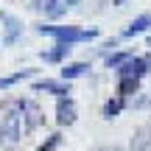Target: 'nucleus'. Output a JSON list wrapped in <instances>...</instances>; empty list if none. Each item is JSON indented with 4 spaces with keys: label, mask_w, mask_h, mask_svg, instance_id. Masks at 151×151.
Instances as JSON below:
<instances>
[{
    "label": "nucleus",
    "mask_w": 151,
    "mask_h": 151,
    "mask_svg": "<svg viewBox=\"0 0 151 151\" xmlns=\"http://www.w3.org/2000/svg\"><path fill=\"white\" fill-rule=\"evenodd\" d=\"M42 123V109L34 101H9L0 109V148H11L22 134L34 132Z\"/></svg>",
    "instance_id": "nucleus-1"
},
{
    "label": "nucleus",
    "mask_w": 151,
    "mask_h": 151,
    "mask_svg": "<svg viewBox=\"0 0 151 151\" xmlns=\"http://www.w3.org/2000/svg\"><path fill=\"white\" fill-rule=\"evenodd\" d=\"M39 34L45 37H53L56 42H65V45H78V42H90V39L98 37L95 28H76V25H37Z\"/></svg>",
    "instance_id": "nucleus-2"
},
{
    "label": "nucleus",
    "mask_w": 151,
    "mask_h": 151,
    "mask_svg": "<svg viewBox=\"0 0 151 151\" xmlns=\"http://www.w3.org/2000/svg\"><path fill=\"white\" fill-rule=\"evenodd\" d=\"M148 70H151V62L146 56H132L126 65L118 67V78H143Z\"/></svg>",
    "instance_id": "nucleus-3"
},
{
    "label": "nucleus",
    "mask_w": 151,
    "mask_h": 151,
    "mask_svg": "<svg viewBox=\"0 0 151 151\" xmlns=\"http://www.w3.org/2000/svg\"><path fill=\"white\" fill-rule=\"evenodd\" d=\"M34 90L37 92H50V95H59V98H67L73 92L70 81H65V78H42V81L34 84Z\"/></svg>",
    "instance_id": "nucleus-4"
},
{
    "label": "nucleus",
    "mask_w": 151,
    "mask_h": 151,
    "mask_svg": "<svg viewBox=\"0 0 151 151\" xmlns=\"http://www.w3.org/2000/svg\"><path fill=\"white\" fill-rule=\"evenodd\" d=\"M56 123L59 126H73L76 123V101L70 95L56 101Z\"/></svg>",
    "instance_id": "nucleus-5"
},
{
    "label": "nucleus",
    "mask_w": 151,
    "mask_h": 151,
    "mask_svg": "<svg viewBox=\"0 0 151 151\" xmlns=\"http://www.w3.org/2000/svg\"><path fill=\"white\" fill-rule=\"evenodd\" d=\"M0 22H3V28H6L3 42H6V45H14V42H17V37L22 34V22L17 20L14 14H9V11H0Z\"/></svg>",
    "instance_id": "nucleus-6"
},
{
    "label": "nucleus",
    "mask_w": 151,
    "mask_h": 151,
    "mask_svg": "<svg viewBox=\"0 0 151 151\" xmlns=\"http://www.w3.org/2000/svg\"><path fill=\"white\" fill-rule=\"evenodd\" d=\"M31 9L34 11H42L45 17H62L67 11V6L62 3V0H34Z\"/></svg>",
    "instance_id": "nucleus-7"
},
{
    "label": "nucleus",
    "mask_w": 151,
    "mask_h": 151,
    "mask_svg": "<svg viewBox=\"0 0 151 151\" xmlns=\"http://www.w3.org/2000/svg\"><path fill=\"white\" fill-rule=\"evenodd\" d=\"M148 28H151V14H140V17H134V20L123 28V34H120V37H123V39H132V37L146 34Z\"/></svg>",
    "instance_id": "nucleus-8"
},
{
    "label": "nucleus",
    "mask_w": 151,
    "mask_h": 151,
    "mask_svg": "<svg viewBox=\"0 0 151 151\" xmlns=\"http://www.w3.org/2000/svg\"><path fill=\"white\" fill-rule=\"evenodd\" d=\"M129 151H151V129L140 126L129 140Z\"/></svg>",
    "instance_id": "nucleus-9"
},
{
    "label": "nucleus",
    "mask_w": 151,
    "mask_h": 151,
    "mask_svg": "<svg viewBox=\"0 0 151 151\" xmlns=\"http://www.w3.org/2000/svg\"><path fill=\"white\" fill-rule=\"evenodd\" d=\"M70 50H73V45H65V42H56L53 45V50H42V62H65L67 56H70Z\"/></svg>",
    "instance_id": "nucleus-10"
},
{
    "label": "nucleus",
    "mask_w": 151,
    "mask_h": 151,
    "mask_svg": "<svg viewBox=\"0 0 151 151\" xmlns=\"http://www.w3.org/2000/svg\"><path fill=\"white\" fill-rule=\"evenodd\" d=\"M87 70H90V62H70V65H65V67H62V78H65V81L81 78Z\"/></svg>",
    "instance_id": "nucleus-11"
},
{
    "label": "nucleus",
    "mask_w": 151,
    "mask_h": 151,
    "mask_svg": "<svg viewBox=\"0 0 151 151\" xmlns=\"http://www.w3.org/2000/svg\"><path fill=\"white\" fill-rule=\"evenodd\" d=\"M123 106H126V98H120V95H115V98H109L106 104H104V118L106 120H112V118H118L120 112H123Z\"/></svg>",
    "instance_id": "nucleus-12"
},
{
    "label": "nucleus",
    "mask_w": 151,
    "mask_h": 151,
    "mask_svg": "<svg viewBox=\"0 0 151 151\" xmlns=\"http://www.w3.org/2000/svg\"><path fill=\"white\" fill-rule=\"evenodd\" d=\"M140 92V78H118V95L120 98H129Z\"/></svg>",
    "instance_id": "nucleus-13"
},
{
    "label": "nucleus",
    "mask_w": 151,
    "mask_h": 151,
    "mask_svg": "<svg viewBox=\"0 0 151 151\" xmlns=\"http://www.w3.org/2000/svg\"><path fill=\"white\" fill-rule=\"evenodd\" d=\"M132 56H134L132 50H112V53H106V67L118 70V67H120V65H126Z\"/></svg>",
    "instance_id": "nucleus-14"
},
{
    "label": "nucleus",
    "mask_w": 151,
    "mask_h": 151,
    "mask_svg": "<svg viewBox=\"0 0 151 151\" xmlns=\"http://www.w3.org/2000/svg\"><path fill=\"white\" fill-rule=\"evenodd\" d=\"M31 76H34V70H17V73H11V76H3V78H0V90L17 84V81H22V78H31Z\"/></svg>",
    "instance_id": "nucleus-15"
},
{
    "label": "nucleus",
    "mask_w": 151,
    "mask_h": 151,
    "mask_svg": "<svg viewBox=\"0 0 151 151\" xmlns=\"http://www.w3.org/2000/svg\"><path fill=\"white\" fill-rule=\"evenodd\" d=\"M59 143H62V134H50V140H48V143H42V146H39L37 151H53L56 146H59Z\"/></svg>",
    "instance_id": "nucleus-16"
},
{
    "label": "nucleus",
    "mask_w": 151,
    "mask_h": 151,
    "mask_svg": "<svg viewBox=\"0 0 151 151\" xmlns=\"http://www.w3.org/2000/svg\"><path fill=\"white\" fill-rule=\"evenodd\" d=\"M95 151H126V148H120V146H101V148H95Z\"/></svg>",
    "instance_id": "nucleus-17"
},
{
    "label": "nucleus",
    "mask_w": 151,
    "mask_h": 151,
    "mask_svg": "<svg viewBox=\"0 0 151 151\" xmlns=\"http://www.w3.org/2000/svg\"><path fill=\"white\" fill-rule=\"evenodd\" d=\"M62 3H65L67 9H70V6H76V3H81V0H62Z\"/></svg>",
    "instance_id": "nucleus-18"
},
{
    "label": "nucleus",
    "mask_w": 151,
    "mask_h": 151,
    "mask_svg": "<svg viewBox=\"0 0 151 151\" xmlns=\"http://www.w3.org/2000/svg\"><path fill=\"white\" fill-rule=\"evenodd\" d=\"M123 3H126V0H115V6H123Z\"/></svg>",
    "instance_id": "nucleus-19"
},
{
    "label": "nucleus",
    "mask_w": 151,
    "mask_h": 151,
    "mask_svg": "<svg viewBox=\"0 0 151 151\" xmlns=\"http://www.w3.org/2000/svg\"><path fill=\"white\" fill-rule=\"evenodd\" d=\"M148 48H151V34H148Z\"/></svg>",
    "instance_id": "nucleus-20"
},
{
    "label": "nucleus",
    "mask_w": 151,
    "mask_h": 151,
    "mask_svg": "<svg viewBox=\"0 0 151 151\" xmlns=\"http://www.w3.org/2000/svg\"><path fill=\"white\" fill-rule=\"evenodd\" d=\"M148 129H151V120H148Z\"/></svg>",
    "instance_id": "nucleus-21"
}]
</instances>
